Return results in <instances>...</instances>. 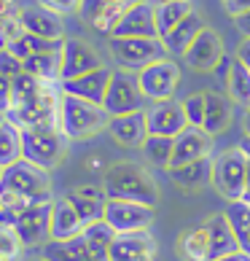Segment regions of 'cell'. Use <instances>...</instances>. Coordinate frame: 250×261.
<instances>
[{"mask_svg":"<svg viewBox=\"0 0 250 261\" xmlns=\"http://www.w3.org/2000/svg\"><path fill=\"white\" fill-rule=\"evenodd\" d=\"M24 33L38 35V38H49V41H65V22L54 8L38 3V6H24L19 11Z\"/></svg>","mask_w":250,"mask_h":261,"instance_id":"obj_15","label":"cell"},{"mask_svg":"<svg viewBox=\"0 0 250 261\" xmlns=\"http://www.w3.org/2000/svg\"><path fill=\"white\" fill-rule=\"evenodd\" d=\"M65 197L73 202V207L81 216L84 226L105 218V202H108V194H105L102 186H75L73 191H67Z\"/></svg>","mask_w":250,"mask_h":261,"instance_id":"obj_22","label":"cell"},{"mask_svg":"<svg viewBox=\"0 0 250 261\" xmlns=\"http://www.w3.org/2000/svg\"><path fill=\"white\" fill-rule=\"evenodd\" d=\"M232 119H234V102L229 94H220L215 89H205V124L202 129L215 135L226 132L232 127Z\"/></svg>","mask_w":250,"mask_h":261,"instance_id":"obj_23","label":"cell"},{"mask_svg":"<svg viewBox=\"0 0 250 261\" xmlns=\"http://www.w3.org/2000/svg\"><path fill=\"white\" fill-rule=\"evenodd\" d=\"M110 38H159L156 6L148 3V0H137V3L127 6V11H124L121 22Z\"/></svg>","mask_w":250,"mask_h":261,"instance_id":"obj_14","label":"cell"},{"mask_svg":"<svg viewBox=\"0 0 250 261\" xmlns=\"http://www.w3.org/2000/svg\"><path fill=\"white\" fill-rule=\"evenodd\" d=\"M205 229H207V237H210V261H218L224 256H232V253L242 250L232 224H229V218H226V213H213V216L205 221Z\"/></svg>","mask_w":250,"mask_h":261,"instance_id":"obj_21","label":"cell"},{"mask_svg":"<svg viewBox=\"0 0 250 261\" xmlns=\"http://www.w3.org/2000/svg\"><path fill=\"white\" fill-rule=\"evenodd\" d=\"M81 237L86 248H89V253L94 256V261H110V248H113V240H116V231L105 218L84 226Z\"/></svg>","mask_w":250,"mask_h":261,"instance_id":"obj_28","label":"cell"},{"mask_svg":"<svg viewBox=\"0 0 250 261\" xmlns=\"http://www.w3.org/2000/svg\"><path fill=\"white\" fill-rule=\"evenodd\" d=\"M113 3H121V6H132V3H137V0H113Z\"/></svg>","mask_w":250,"mask_h":261,"instance_id":"obj_49","label":"cell"},{"mask_svg":"<svg viewBox=\"0 0 250 261\" xmlns=\"http://www.w3.org/2000/svg\"><path fill=\"white\" fill-rule=\"evenodd\" d=\"M43 86H46V81L35 79V75H30V73H19L16 79L11 81V108L14 105H24V102L35 100L38 94L43 92Z\"/></svg>","mask_w":250,"mask_h":261,"instance_id":"obj_36","label":"cell"},{"mask_svg":"<svg viewBox=\"0 0 250 261\" xmlns=\"http://www.w3.org/2000/svg\"><path fill=\"white\" fill-rule=\"evenodd\" d=\"M213 153V135L202 127H188L175 138V151H172L170 167H183V164L207 159Z\"/></svg>","mask_w":250,"mask_h":261,"instance_id":"obj_16","label":"cell"},{"mask_svg":"<svg viewBox=\"0 0 250 261\" xmlns=\"http://www.w3.org/2000/svg\"><path fill=\"white\" fill-rule=\"evenodd\" d=\"M205 19H202L197 11H191L183 22H180L175 30H170L164 38H161V41H164V46H167V51L170 54H178V57H183L186 54V49L191 43H194V38L205 30Z\"/></svg>","mask_w":250,"mask_h":261,"instance_id":"obj_27","label":"cell"},{"mask_svg":"<svg viewBox=\"0 0 250 261\" xmlns=\"http://www.w3.org/2000/svg\"><path fill=\"white\" fill-rule=\"evenodd\" d=\"M137 81H140V89L148 102L172 100L180 86V67L172 60H159V62L148 65L146 70H140Z\"/></svg>","mask_w":250,"mask_h":261,"instance_id":"obj_8","label":"cell"},{"mask_svg":"<svg viewBox=\"0 0 250 261\" xmlns=\"http://www.w3.org/2000/svg\"><path fill=\"white\" fill-rule=\"evenodd\" d=\"M102 108L110 116L146 111V94L140 89L137 73L113 70V79H110V86H108V94H105V100H102Z\"/></svg>","mask_w":250,"mask_h":261,"instance_id":"obj_7","label":"cell"},{"mask_svg":"<svg viewBox=\"0 0 250 261\" xmlns=\"http://www.w3.org/2000/svg\"><path fill=\"white\" fill-rule=\"evenodd\" d=\"M237 60L242 62V65H247L250 67V38H245V41H239V46H237Z\"/></svg>","mask_w":250,"mask_h":261,"instance_id":"obj_44","label":"cell"},{"mask_svg":"<svg viewBox=\"0 0 250 261\" xmlns=\"http://www.w3.org/2000/svg\"><path fill=\"white\" fill-rule=\"evenodd\" d=\"M97 67H102V57L92 43L81 41V38H65V43H62V81L78 79V75L92 73Z\"/></svg>","mask_w":250,"mask_h":261,"instance_id":"obj_13","label":"cell"},{"mask_svg":"<svg viewBox=\"0 0 250 261\" xmlns=\"http://www.w3.org/2000/svg\"><path fill=\"white\" fill-rule=\"evenodd\" d=\"M146 119H148V132L151 135H164V138H178L183 129H188V119L183 111V100H161V102H151L146 108Z\"/></svg>","mask_w":250,"mask_h":261,"instance_id":"obj_12","label":"cell"},{"mask_svg":"<svg viewBox=\"0 0 250 261\" xmlns=\"http://www.w3.org/2000/svg\"><path fill=\"white\" fill-rule=\"evenodd\" d=\"M24 35V27H22V19L19 14L11 11H0V49H8L14 41Z\"/></svg>","mask_w":250,"mask_h":261,"instance_id":"obj_37","label":"cell"},{"mask_svg":"<svg viewBox=\"0 0 250 261\" xmlns=\"http://www.w3.org/2000/svg\"><path fill=\"white\" fill-rule=\"evenodd\" d=\"M19 159H22V129L6 119L0 124V167L6 170Z\"/></svg>","mask_w":250,"mask_h":261,"instance_id":"obj_35","label":"cell"},{"mask_svg":"<svg viewBox=\"0 0 250 261\" xmlns=\"http://www.w3.org/2000/svg\"><path fill=\"white\" fill-rule=\"evenodd\" d=\"M30 261H46V258H43V256H41V258H30Z\"/></svg>","mask_w":250,"mask_h":261,"instance_id":"obj_52","label":"cell"},{"mask_svg":"<svg viewBox=\"0 0 250 261\" xmlns=\"http://www.w3.org/2000/svg\"><path fill=\"white\" fill-rule=\"evenodd\" d=\"M242 132L245 138H250V108H245V116H242Z\"/></svg>","mask_w":250,"mask_h":261,"instance_id":"obj_47","label":"cell"},{"mask_svg":"<svg viewBox=\"0 0 250 261\" xmlns=\"http://www.w3.org/2000/svg\"><path fill=\"white\" fill-rule=\"evenodd\" d=\"M170 178L172 183L186 191V194H197L207 186V183H213V159H199V162H191V164H183V167H170Z\"/></svg>","mask_w":250,"mask_h":261,"instance_id":"obj_24","label":"cell"},{"mask_svg":"<svg viewBox=\"0 0 250 261\" xmlns=\"http://www.w3.org/2000/svg\"><path fill=\"white\" fill-rule=\"evenodd\" d=\"M220 3H224V11L232 19H237V16H242L245 11H250V0H220Z\"/></svg>","mask_w":250,"mask_h":261,"instance_id":"obj_42","label":"cell"},{"mask_svg":"<svg viewBox=\"0 0 250 261\" xmlns=\"http://www.w3.org/2000/svg\"><path fill=\"white\" fill-rule=\"evenodd\" d=\"M110 138L119 143L121 148H143V143L148 138V119L146 111H134V113H124V116H110L108 124Z\"/></svg>","mask_w":250,"mask_h":261,"instance_id":"obj_20","label":"cell"},{"mask_svg":"<svg viewBox=\"0 0 250 261\" xmlns=\"http://www.w3.org/2000/svg\"><path fill=\"white\" fill-rule=\"evenodd\" d=\"M234 24H237V30L242 33V38H250V11H245L242 16H237Z\"/></svg>","mask_w":250,"mask_h":261,"instance_id":"obj_45","label":"cell"},{"mask_svg":"<svg viewBox=\"0 0 250 261\" xmlns=\"http://www.w3.org/2000/svg\"><path fill=\"white\" fill-rule=\"evenodd\" d=\"M67 146H70V138L57 124L22 129V159L43 170H54L67 156Z\"/></svg>","mask_w":250,"mask_h":261,"instance_id":"obj_4","label":"cell"},{"mask_svg":"<svg viewBox=\"0 0 250 261\" xmlns=\"http://www.w3.org/2000/svg\"><path fill=\"white\" fill-rule=\"evenodd\" d=\"M84 231V221L75 213L73 202L60 197L51 202V240H75Z\"/></svg>","mask_w":250,"mask_h":261,"instance_id":"obj_25","label":"cell"},{"mask_svg":"<svg viewBox=\"0 0 250 261\" xmlns=\"http://www.w3.org/2000/svg\"><path fill=\"white\" fill-rule=\"evenodd\" d=\"M110 261H159L156 256V240L151 231H129V234H116L110 248Z\"/></svg>","mask_w":250,"mask_h":261,"instance_id":"obj_17","label":"cell"},{"mask_svg":"<svg viewBox=\"0 0 250 261\" xmlns=\"http://www.w3.org/2000/svg\"><path fill=\"white\" fill-rule=\"evenodd\" d=\"M19 73H24V62L14 57L8 49H0V75H6V79H16Z\"/></svg>","mask_w":250,"mask_h":261,"instance_id":"obj_40","label":"cell"},{"mask_svg":"<svg viewBox=\"0 0 250 261\" xmlns=\"http://www.w3.org/2000/svg\"><path fill=\"white\" fill-rule=\"evenodd\" d=\"M148 3H153V6H159V3H167V0H148Z\"/></svg>","mask_w":250,"mask_h":261,"instance_id":"obj_50","label":"cell"},{"mask_svg":"<svg viewBox=\"0 0 250 261\" xmlns=\"http://www.w3.org/2000/svg\"><path fill=\"white\" fill-rule=\"evenodd\" d=\"M247 170L250 156L242 146L220 151L218 156H213V189L229 202L242 199L247 191Z\"/></svg>","mask_w":250,"mask_h":261,"instance_id":"obj_5","label":"cell"},{"mask_svg":"<svg viewBox=\"0 0 250 261\" xmlns=\"http://www.w3.org/2000/svg\"><path fill=\"white\" fill-rule=\"evenodd\" d=\"M3 121H6V116H3V113H0V124H3Z\"/></svg>","mask_w":250,"mask_h":261,"instance_id":"obj_51","label":"cell"},{"mask_svg":"<svg viewBox=\"0 0 250 261\" xmlns=\"http://www.w3.org/2000/svg\"><path fill=\"white\" fill-rule=\"evenodd\" d=\"M24 73H30V75H35V79H41L46 84H60L62 81V49L27 57Z\"/></svg>","mask_w":250,"mask_h":261,"instance_id":"obj_29","label":"cell"},{"mask_svg":"<svg viewBox=\"0 0 250 261\" xmlns=\"http://www.w3.org/2000/svg\"><path fill=\"white\" fill-rule=\"evenodd\" d=\"M153 218H156V207H151V205L127 202V199H108L105 202V221L113 226L116 234L146 231V229H151Z\"/></svg>","mask_w":250,"mask_h":261,"instance_id":"obj_9","label":"cell"},{"mask_svg":"<svg viewBox=\"0 0 250 261\" xmlns=\"http://www.w3.org/2000/svg\"><path fill=\"white\" fill-rule=\"evenodd\" d=\"M19 248H22V243L16 240L14 229L0 224V261H11L19 253Z\"/></svg>","mask_w":250,"mask_h":261,"instance_id":"obj_39","label":"cell"},{"mask_svg":"<svg viewBox=\"0 0 250 261\" xmlns=\"http://www.w3.org/2000/svg\"><path fill=\"white\" fill-rule=\"evenodd\" d=\"M11 229L16 240L22 243V248H38V245L43 248L51 240V202L22 210Z\"/></svg>","mask_w":250,"mask_h":261,"instance_id":"obj_10","label":"cell"},{"mask_svg":"<svg viewBox=\"0 0 250 261\" xmlns=\"http://www.w3.org/2000/svg\"><path fill=\"white\" fill-rule=\"evenodd\" d=\"M183 111L188 119V127H202L205 124V92H194L183 100Z\"/></svg>","mask_w":250,"mask_h":261,"instance_id":"obj_38","label":"cell"},{"mask_svg":"<svg viewBox=\"0 0 250 261\" xmlns=\"http://www.w3.org/2000/svg\"><path fill=\"white\" fill-rule=\"evenodd\" d=\"M224 213H226V218H229V224H232L242 250L250 256V202H245V199L229 202V207Z\"/></svg>","mask_w":250,"mask_h":261,"instance_id":"obj_34","label":"cell"},{"mask_svg":"<svg viewBox=\"0 0 250 261\" xmlns=\"http://www.w3.org/2000/svg\"><path fill=\"white\" fill-rule=\"evenodd\" d=\"M46 202H54L49 170L38 167V164L27 159H19L11 167L3 170V180H0V224L14 226V221L22 210L33 205H46Z\"/></svg>","mask_w":250,"mask_h":261,"instance_id":"obj_1","label":"cell"},{"mask_svg":"<svg viewBox=\"0 0 250 261\" xmlns=\"http://www.w3.org/2000/svg\"><path fill=\"white\" fill-rule=\"evenodd\" d=\"M41 256L46 261H94V256L89 253L84 237H75V240H49L43 245Z\"/></svg>","mask_w":250,"mask_h":261,"instance_id":"obj_30","label":"cell"},{"mask_svg":"<svg viewBox=\"0 0 250 261\" xmlns=\"http://www.w3.org/2000/svg\"><path fill=\"white\" fill-rule=\"evenodd\" d=\"M224 60H226L224 38H220L213 27H205V30L194 38V43L186 49V54H183V62L191 67V70H199V73L218 70Z\"/></svg>","mask_w":250,"mask_h":261,"instance_id":"obj_11","label":"cell"},{"mask_svg":"<svg viewBox=\"0 0 250 261\" xmlns=\"http://www.w3.org/2000/svg\"><path fill=\"white\" fill-rule=\"evenodd\" d=\"M102 189L108 199H127L140 205L156 207L159 202V183L153 172L140 162H116L105 170Z\"/></svg>","mask_w":250,"mask_h":261,"instance_id":"obj_2","label":"cell"},{"mask_svg":"<svg viewBox=\"0 0 250 261\" xmlns=\"http://www.w3.org/2000/svg\"><path fill=\"white\" fill-rule=\"evenodd\" d=\"M41 3L54 8L57 14H70V11H78L81 0H41Z\"/></svg>","mask_w":250,"mask_h":261,"instance_id":"obj_41","label":"cell"},{"mask_svg":"<svg viewBox=\"0 0 250 261\" xmlns=\"http://www.w3.org/2000/svg\"><path fill=\"white\" fill-rule=\"evenodd\" d=\"M110 79H113V70L102 65V67H97V70H92V73L78 75V79L62 81L60 89H62V94H73V97H81V100L102 105L105 94H108V86H110Z\"/></svg>","mask_w":250,"mask_h":261,"instance_id":"obj_18","label":"cell"},{"mask_svg":"<svg viewBox=\"0 0 250 261\" xmlns=\"http://www.w3.org/2000/svg\"><path fill=\"white\" fill-rule=\"evenodd\" d=\"M226 94L232 97L234 105L250 108V67L242 65L234 57L229 62V73H226Z\"/></svg>","mask_w":250,"mask_h":261,"instance_id":"obj_31","label":"cell"},{"mask_svg":"<svg viewBox=\"0 0 250 261\" xmlns=\"http://www.w3.org/2000/svg\"><path fill=\"white\" fill-rule=\"evenodd\" d=\"M108 51L119 70L127 73H140L170 54L161 38H108Z\"/></svg>","mask_w":250,"mask_h":261,"instance_id":"obj_6","label":"cell"},{"mask_svg":"<svg viewBox=\"0 0 250 261\" xmlns=\"http://www.w3.org/2000/svg\"><path fill=\"white\" fill-rule=\"evenodd\" d=\"M0 180H3V167H0Z\"/></svg>","mask_w":250,"mask_h":261,"instance_id":"obj_53","label":"cell"},{"mask_svg":"<svg viewBox=\"0 0 250 261\" xmlns=\"http://www.w3.org/2000/svg\"><path fill=\"white\" fill-rule=\"evenodd\" d=\"M194 11L191 0H167V3L156 6V27H159V38H164L170 30L183 22V19Z\"/></svg>","mask_w":250,"mask_h":261,"instance_id":"obj_32","label":"cell"},{"mask_svg":"<svg viewBox=\"0 0 250 261\" xmlns=\"http://www.w3.org/2000/svg\"><path fill=\"white\" fill-rule=\"evenodd\" d=\"M110 113L97 102L73 97V94H62L60 102V129L70 140H89L102 129H108Z\"/></svg>","mask_w":250,"mask_h":261,"instance_id":"obj_3","label":"cell"},{"mask_svg":"<svg viewBox=\"0 0 250 261\" xmlns=\"http://www.w3.org/2000/svg\"><path fill=\"white\" fill-rule=\"evenodd\" d=\"M175 253L180 261H210V237L205 224L180 231L175 240Z\"/></svg>","mask_w":250,"mask_h":261,"instance_id":"obj_26","label":"cell"},{"mask_svg":"<svg viewBox=\"0 0 250 261\" xmlns=\"http://www.w3.org/2000/svg\"><path fill=\"white\" fill-rule=\"evenodd\" d=\"M242 151H245L247 156H250V138H245V143H242Z\"/></svg>","mask_w":250,"mask_h":261,"instance_id":"obj_48","label":"cell"},{"mask_svg":"<svg viewBox=\"0 0 250 261\" xmlns=\"http://www.w3.org/2000/svg\"><path fill=\"white\" fill-rule=\"evenodd\" d=\"M218 261H250V256L245 253V250H239V253H232V256H224V258H218Z\"/></svg>","mask_w":250,"mask_h":261,"instance_id":"obj_46","label":"cell"},{"mask_svg":"<svg viewBox=\"0 0 250 261\" xmlns=\"http://www.w3.org/2000/svg\"><path fill=\"white\" fill-rule=\"evenodd\" d=\"M124 11H127V6L113 3V0H81V6H78V14H81L84 22L89 24L92 30H97L108 38L119 27Z\"/></svg>","mask_w":250,"mask_h":261,"instance_id":"obj_19","label":"cell"},{"mask_svg":"<svg viewBox=\"0 0 250 261\" xmlns=\"http://www.w3.org/2000/svg\"><path fill=\"white\" fill-rule=\"evenodd\" d=\"M143 156L148 164L159 170H170L172 164V151H175V138H164V135H148L143 143Z\"/></svg>","mask_w":250,"mask_h":261,"instance_id":"obj_33","label":"cell"},{"mask_svg":"<svg viewBox=\"0 0 250 261\" xmlns=\"http://www.w3.org/2000/svg\"><path fill=\"white\" fill-rule=\"evenodd\" d=\"M11 108V79H6V75H0V113H8Z\"/></svg>","mask_w":250,"mask_h":261,"instance_id":"obj_43","label":"cell"}]
</instances>
